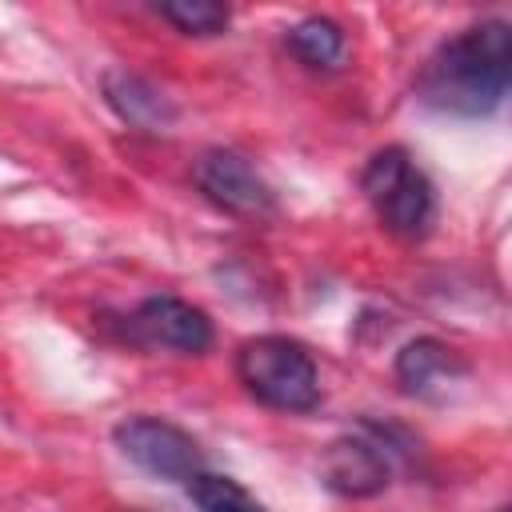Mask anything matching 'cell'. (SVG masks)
Segmentation results:
<instances>
[{
	"mask_svg": "<svg viewBox=\"0 0 512 512\" xmlns=\"http://www.w3.org/2000/svg\"><path fill=\"white\" fill-rule=\"evenodd\" d=\"M512 80V32L504 20H484L444 40L416 80V96L460 120L492 116Z\"/></svg>",
	"mask_w": 512,
	"mask_h": 512,
	"instance_id": "cell-1",
	"label": "cell"
},
{
	"mask_svg": "<svg viewBox=\"0 0 512 512\" xmlns=\"http://www.w3.org/2000/svg\"><path fill=\"white\" fill-rule=\"evenodd\" d=\"M240 384L268 408L312 412L320 404V372L312 352L292 336H256L236 352Z\"/></svg>",
	"mask_w": 512,
	"mask_h": 512,
	"instance_id": "cell-2",
	"label": "cell"
},
{
	"mask_svg": "<svg viewBox=\"0 0 512 512\" xmlns=\"http://www.w3.org/2000/svg\"><path fill=\"white\" fill-rule=\"evenodd\" d=\"M360 188L380 216V224L400 240L428 236L436 220V192L424 168L404 148H380L360 172Z\"/></svg>",
	"mask_w": 512,
	"mask_h": 512,
	"instance_id": "cell-3",
	"label": "cell"
},
{
	"mask_svg": "<svg viewBox=\"0 0 512 512\" xmlns=\"http://www.w3.org/2000/svg\"><path fill=\"white\" fill-rule=\"evenodd\" d=\"M112 440L140 472L156 480H188L192 472L204 468L200 444L184 428L160 416H128L112 428Z\"/></svg>",
	"mask_w": 512,
	"mask_h": 512,
	"instance_id": "cell-4",
	"label": "cell"
},
{
	"mask_svg": "<svg viewBox=\"0 0 512 512\" xmlns=\"http://www.w3.org/2000/svg\"><path fill=\"white\" fill-rule=\"evenodd\" d=\"M192 180L216 208L232 216H268L276 208L272 188L240 152H228V148L200 152L192 164Z\"/></svg>",
	"mask_w": 512,
	"mask_h": 512,
	"instance_id": "cell-5",
	"label": "cell"
},
{
	"mask_svg": "<svg viewBox=\"0 0 512 512\" xmlns=\"http://www.w3.org/2000/svg\"><path fill=\"white\" fill-rule=\"evenodd\" d=\"M128 336L148 348L172 352H204L212 344V320L204 308L180 296H148L128 316Z\"/></svg>",
	"mask_w": 512,
	"mask_h": 512,
	"instance_id": "cell-6",
	"label": "cell"
},
{
	"mask_svg": "<svg viewBox=\"0 0 512 512\" xmlns=\"http://www.w3.org/2000/svg\"><path fill=\"white\" fill-rule=\"evenodd\" d=\"M320 476L332 492L364 500L388 488V456L376 440L364 436H340L320 456Z\"/></svg>",
	"mask_w": 512,
	"mask_h": 512,
	"instance_id": "cell-7",
	"label": "cell"
},
{
	"mask_svg": "<svg viewBox=\"0 0 512 512\" xmlns=\"http://www.w3.org/2000/svg\"><path fill=\"white\" fill-rule=\"evenodd\" d=\"M464 372H468V364L456 356V348H448L444 340H432V336L404 344L396 356V380L408 396H432L436 388L460 380Z\"/></svg>",
	"mask_w": 512,
	"mask_h": 512,
	"instance_id": "cell-8",
	"label": "cell"
},
{
	"mask_svg": "<svg viewBox=\"0 0 512 512\" xmlns=\"http://www.w3.org/2000/svg\"><path fill=\"white\" fill-rule=\"evenodd\" d=\"M104 96H108V104L116 108V116L128 120L132 128L164 132V128L176 120V108L168 104V96L156 92L144 76H132V72H108V76H104Z\"/></svg>",
	"mask_w": 512,
	"mask_h": 512,
	"instance_id": "cell-9",
	"label": "cell"
},
{
	"mask_svg": "<svg viewBox=\"0 0 512 512\" xmlns=\"http://www.w3.org/2000/svg\"><path fill=\"white\" fill-rule=\"evenodd\" d=\"M288 48L308 68H336V60L344 56V32L328 16H304L288 28Z\"/></svg>",
	"mask_w": 512,
	"mask_h": 512,
	"instance_id": "cell-10",
	"label": "cell"
},
{
	"mask_svg": "<svg viewBox=\"0 0 512 512\" xmlns=\"http://www.w3.org/2000/svg\"><path fill=\"white\" fill-rule=\"evenodd\" d=\"M184 488H188V496H192V504L200 512H264V504L244 484H236L232 476L208 472V468L192 472L184 480Z\"/></svg>",
	"mask_w": 512,
	"mask_h": 512,
	"instance_id": "cell-11",
	"label": "cell"
},
{
	"mask_svg": "<svg viewBox=\"0 0 512 512\" xmlns=\"http://www.w3.org/2000/svg\"><path fill=\"white\" fill-rule=\"evenodd\" d=\"M160 16L188 36H220L228 28V8L212 0H172L160 4Z\"/></svg>",
	"mask_w": 512,
	"mask_h": 512,
	"instance_id": "cell-12",
	"label": "cell"
}]
</instances>
